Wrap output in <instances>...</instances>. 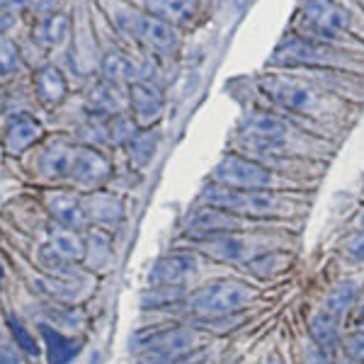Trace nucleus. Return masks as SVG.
<instances>
[{"instance_id":"1","label":"nucleus","mask_w":364,"mask_h":364,"mask_svg":"<svg viewBox=\"0 0 364 364\" xmlns=\"http://www.w3.org/2000/svg\"><path fill=\"white\" fill-rule=\"evenodd\" d=\"M202 204L224 209L238 219H287L294 216L299 204L289 197H282L274 190H233L211 182L202 190Z\"/></svg>"},{"instance_id":"2","label":"nucleus","mask_w":364,"mask_h":364,"mask_svg":"<svg viewBox=\"0 0 364 364\" xmlns=\"http://www.w3.org/2000/svg\"><path fill=\"white\" fill-rule=\"evenodd\" d=\"M255 299V289L240 279H211L185 299V306L197 318L243 314Z\"/></svg>"},{"instance_id":"3","label":"nucleus","mask_w":364,"mask_h":364,"mask_svg":"<svg viewBox=\"0 0 364 364\" xmlns=\"http://www.w3.org/2000/svg\"><path fill=\"white\" fill-rule=\"evenodd\" d=\"M211 178L216 185L233 187V190H277L282 185L279 175L265 163L233 154L216 163Z\"/></svg>"},{"instance_id":"4","label":"nucleus","mask_w":364,"mask_h":364,"mask_svg":"<svg viewBox=\"0 0 364 364\" xmlns=\"http://www.w3.org/2000/svg\"><path fill=\"white\" fill-rule=\"evenodd\" d=\"M299 22H301L309 39L336 42L338 37H343V32H348L350 13L336 0H306Z\"/></svg>"},{"instance_id":"5","label":"nucleus","mask_w":364,"mask_h":364,"mask_svg":"<svg viewBox=\"0 0 364 364\" xmlns=\"http://www.w3.org/2000/svg\"><path fill=\"white\" fill-rule=\"evenodd\" d=\"M141 348H144L139 360L141 364H178L187 352L197 348V331L190 326L163 328L151 333Z\"/></svg>"},{"instance_id":"6","label":"nucleus","mask_w":364,"mask_h":364,"mask_svg":"<svg viewBox=\"0 0 364 364\" xmlns=\"http://www.w3.org/2000/svg\"><path fill=\"white\" fill-rule=\"evenodd\" d=\"M272 63L279 66H345L348 61L340 58L338 51H333L326 42H316L309 37H291L287 42H282L274 49Z\"/></svg>"},{"instance_id":"7","label":"nucleus","mask_w":364,"mask_h":364,"mask_svg":"<svg viewBox=\"0 0 364 364\" xmlns=\"http://www.w3.org/2000/svg\"><path fill=\"white\" fill-rule=\"evenodd\" d=\"M262 90L267 92L282 109H289L296 114H316L318 112L321 97L316 90L296 78H284V75H272L262 83Z\"/></svg>"},{"instance_id":"8","label":"nucleus","mask_w":364,"mask_h":364,"mask_svg":"<svg viewBox=\"0 0 364 364\" xmlns=\"http://www.w3.org/2000/svg\"><path fill=\"white\" fill-rule=\"evenodd\" d=\"M243 228V219L228 214L224 209H216L211 204H199L185 216V233L197 240H211L226 236V233H238Z\"/></svg>"},{"instance_id":"9","label":"nucleus","mask_w":364,"mask_h":364,"mask_svg":"<svg viewBox=\"0 0 364 364\" xmlns=\"http://www.w3.org/2000/svg\"><path fill=\"white\" fill-rule=\"evenodd\" d=\"M199 269V257L197 252L190 250H178L170 255L161 257L156 262V267L149 274L151 287H182L187 279Z\"/></svg>"},{"instance_id":"10","label":"nucleus","mask_w":364,"mask_h":364,"mask_svg":"<svg viewBox=\"0 0 364 364\" xmlns=\"http://www.w3.org/2000/svg\"><path fill=\"white\" fill-rule=\"evenodd\" d=\"M252 248H255V243L248 236H240V233H226V236L202 243V250L221 262H245L248 257L255 255Z\"/></svg>"},{"instance_id":"11","label":"nucleus","mask_w":364,"mask_h":364,"mask_svg":"<svg viewBox=\"0 0 364 364\" xmlns=\"http://www.w3.org/2000/svg\"><path fill=\"white\" fill-rule=\"evenodd\" d=\"M136 39H141L156 54H173L178 49V34H175V29L168 22L151 15H141Z\"/></svg>"},{"instance_id":"12","label":"nucleus","mask_w":364,"mask_h":364,"mask_svg":"<svg viewBox=\"0 0 364 364\" xmlns=\"http://www.w3.org/2000/svg\"><path fill=\"white\" fill-rule=\"evenodd\" d=\"M129 105H132L136 122L151 124L163 112V95L151 83L136 80V83H132V87H129Z\"/></svg>"},{"instance_id":"13","label":"nucleus","mask_w":364,"mask_h":364,"mask_svg":"<svg viewBox=\"0 0 364 364\" xmlns=\"http://www.w3.org/2000/svg\"><path fill=\"white\" fill-rule=\"evenodd\" d=\"M109 175V163L100 151L95 149H78L75 151L73 170L70 178L80 185H100L102 180H107Z\"/></svg>"},{"instance_id":"14","label":"nucleus","mask_w":364,"mask_h":364,"mask_svg":"<svg viewBox=\"0 0 364 364\" xmlns=\"http://www.w3.org/2000/svg\"><path fill=\"white\" fill-rule=\"evenodd\" d=\"M85 216L90 221H95L97 226H117L124 216V204L117 195L109 192H95L87 195L85 199Z\"/></svg>"},{"instance_id":"15","label":"nucleus","mask_w":364,"mask_h":364,"mask_svg":"<svg viewBox=\"0 0 364 364\" xmlns=\"http://www.w3.org/2000/svg\"><path fill=\"white\" fill-rule=\"evenodd\" d=\"M146 10L168 25H185L197 15L199 0H146Z\"/></svg>"},{"instance_id":"16","label":"nucleus","mask_w":364,"mask_h":364,"mask_svg":"<svg viewBox=\"0 0 364 364\" xmlns=\"http://www.w3.org/2000/svg\"><path fill=\"white\" fill-rule=\"evenodd\" d=\"M127 102L129 95H122L119 85L109 83V80H102V83L90 87V92H87V107L95 114H119Z\"/></svg>"},{"instance_id":"17","label":"nucleus","mask_w":364,"mask_h":364,"mask_svg":"<svg viewBox=\"0 0 364 364\" xmlns=\"http://www.w3.org/2000/svg\"><path fill=\"white\" fill-rule=\"evenodd\" d=\"M75 151L78 149L63 144V141H56L39 158V170H42L46 178H66V175H70V170H73Z\"/></svg>"},{"instance_id":"18","label":"nucleus","mask_w":364,"mask_h":364,"mask_svg":"<svg viewBox=\"0 0 364 364\" xmlns=\"http://www.w3.org/2000/svg\"><path fill=\"white\" fill-rule=\"evenodd\" d=\"M340 323L343 321L336 318L333 314H328V311H323V309H316L309 318L311 340H314L318 348L331 352V348H336L338 343H343V340H340Z\"/></svg>"},{"instance_id":"19","label":"nucleus","mask_w":364,"mask_h":364,"mask_svg":"<svg viewBox=\"0 0 364 364\" xmlns=\"http://www.w3.org/2000/svg\"><path fill=\"white\" fill-rule=\"evenodd\" d=\"M357 296H360V279H343L328 291L321 309L343 321V316L357 304Z\"/></svg>"},{"instance_id":"20","label":"nucleus","mask_w":364,"mask_h":364,"mask_svg":"<svg viewBox=\"0 0 364 364\" xmlns=\"http://www.w3.org/2000/svg\"><path fill=\"white\" fill-rule=\"evenodd\" d=\"M289 267V255L279 250H262L245 260V272L255 279H272Z\"/></svg>"},{"instance_id":"21","label":"nucleus","mask_w":364,"mask_h":364,"mask_svg":"<svg viewBox=\"0 0 364 364\" xmlns=\"http://www.w3.org/2000/svg\"><path fill=\"white\" fill-rule=\"evenodd\" d=\"M49 209L51 214L58 219V224L66 228H83V224L87 221L83 204L78 202L73 195H66V192H56V195L49 197Z\"/></svg>"},{"instance_id":"22","label":"nucleus","mask_w":364,"mask_h":364,"mask_svg":"<svg viewBox=\"0 0 364 364\" xmlns=\"http://www.w3.org/2000/svg\"><path fill=\"white\" fill-rule=\"evenodd\" d=\"M102 73L105 80L109 83H122V80H129V83H136L139 75H144V68L139 63H134L127 54H122L119 49H109L107 54L102 56Z\"/></svg>"},{"instance_id":"23","label":"nucleus","mask_w":364,"mask_h":364,"mask_svg":"<svg viewBox=\"0 0 364 364\" xmlns=\"http://www.w3.org/2000/svg\"><path fill=\"white\" fill-rule=\"evenodd\" d=\"M34 87L44 105H58L66 97V78L56 66H44L34 75Z\"/></svg>"},{"instance_id":"24","label":"nucleus","mask_w":364,"mask_h":364,"mask_svg":"<svg viewBox=\"0 0 364 364\" xmlns=\"http://www.w3.org/2000/svg\"><path fill=\"white\" fill-rule=\"evenodd\" d=\"M70 32V17L63 13H51L44 15L39 20V25L34 27V39L44 46H58Z\"/></svg>"},{"instance_id":"25","label":"nucleus","mask_w":364,"mask_h":364,"mask_svg":"<svg viewBox=\"0 0 364 364\" xmlns=\"http://www.w3.org/2000/svg\"><path fill=\"white\" fill-rule=\"evenodd\" d=\"M39 134H42V127L34 119H29V117H22V119H17L15 124L8 129V134H5V149H8L10 154H22V151L29 149V146L39 139Z\"/></svg>"},{"instance_id":"26","label":"nucleus","mask_w":364,"mask_h":364,"mask_svg":"<svg viewBox=\"0 0 364 364\" xmlns=\"http://www.w3.org/2000/svg\"><path fill=\"white\" fill-rule=\"evenodd\" d=\"M42 336L46 340V350H49V362L51 364H68L73 357H78L80 343L61 336L58 331H51L49 326H42Z\"/></svg>"},{"instance_id":"27","label":"nucleus","mask_w":364,"mask_h":364,"mask_svg":"<svg viewBox=\"0 0 364 364\" xmlns=\"http://www.w3.org/2000/svg\"><path fill=\"white\" fill-rule=\"evenodd\" d=\"M51 245H54V252L66 260H78L83 257V240L78 238V233L73 228H66V226H56L51 231Z\"/></svg>"},{"instance_id":"28","label":"nucleus","mask_w":364,"mask_h":364,"mask_svg":"<svg viewBox=\"0 0 364 364\" xmlns=\"http://www.w3.org/2000/svg\"><path fill=\"white\" fill-rule=\"evenodd\" d=\"M158 144H161V134H158L156 129L154 132L136 134V139L129 144V161H132L134 166H146V163L156 156Z\"/></svg>"},{"instance_id":"29","label":"nucleus","mask_w":364,"mask_h":364,"mask_svg":"<svg viewBox=\"0 0 364 364\" xmlns=\"http://www.w3.org/2000/svg\"><path fill=\"white\" fill-rule=\"evenodd\" d=\"M182 296H185L182 287H151L149 291H144L141 304H144L146 309H161V306H170V304L180 301Z\"/></svg>"},{"instance_id":"30","label":"nucleus","mask_w":364,"mask_h":364,"mask_svg":"<svg viewBox=\"0 0 364 364\" xmlns=\"http://www.w3.org/2000/svg\"><path fill=\"white\" fill-rule=\"evenodd\" d=\"M17 68H20V54H17V46L10 42L8 37L0 34V78L13 75Z\"/></svg>"},{"instance_id":"31","label":"nucleus","mask_w":364,"mask_h":364,"mask_svg":"<svg viewBox=\"0 0 364 364\" xmlns=\"http://www.w3.org/2000/svg\"><path fill=\"white\" fill-rule=\"evenodd\" d=\"M109 139H112L114 144H132V141L136 139V122L124 114L114 117V122L109 124Z\"/></svg>"},{"instance_id":"32","label":"nucleus","mask_w":364,"mask_h":364,"mask_svg":"<svg viewBox=\"0 0 364 364\" xmlns=\"http://www.w3.org/2000/svg\"><path fill=\"white\" fill-rule=\"evenodd\" d=\"M90 262L95 269H102L105 265L109 262V257H112V248H109V238L105 236V233L95 231L90 238Z\"/></svg>"},{"instance_id":"33","label":"nucleus","mask_w":364,"mask_h":364,"mask_svg":"<svg viewBox=\"0 0 364 364\" xmlns=\"http://www.w3.org/2000/svg\"><path fill=\"white\" fill-rule=\"evenodd\" d=\"M343 352L350 362L355 364H364V331L350 333L348 338H343Z\"/></svg>"},{"instance_id":"34","label":"nucleus","mask_w":364,"mask_h":364,"mask_svg":"<svg viewBox=\"0 0 364 364\" xmlns=\"http://www.w3.org/2000/svg\"><path fill=\"white\" fill-rule=\"evenodd\" d=\"M10 331H13V338H15V345H20L27 355H37V345H34V338L29 336V331L22 326L17 318H10Z\"/></svg>"},{"instance_id":"35","label":"nucleus","mask_w":364,"mask_h":364,"mask_svg":"<svg viewBox=\"0 0 364 364\" xmlns=\"http://www.w3.org/2000/svg\"><path fill=\"white\" fill-rule=\"evenodd\" d=\"M345 255L355 262H364V231L357 228V233L345 240Z\"/></svg>"},{"instance_id":"36","label":"nucleus","mask_w":364,"mask_h":364,"mask_svg":"<svg viewBox=\"0 0 364 364\" xmlns=\"http://www.w3.org/2000/svg\"><path fill=\"white\" fill-rule=\"evenodd\" d=\"M61 5V0H27V8L37 15H51Z\"/></svg>"},{"instance_id":"37","label":"nucleus","mask_w":364,"mask_h":364,"mask_svg":"<svg viewBox=\"0 0 364 364\" xmlns=\"http://www.w3.org/2000/svg\"><path fill=\"white\" fill-rule=\"evenodd\" d=\"M0 364H20L15 345H10L8 340L0 338Z\"/></svg>"},{"instance_id":"38","label":"nucleus","mask_w":364,"mask_h":364,"mask_svg":"<svg viewBox=\"0 0 364 364\" xmlns=\"http://www.w3.org/2000/svg\"><path fill=\"white\" fill-rule=\"evenodd\" d=\"M306 364H333V362H331V355H328V350H323V348H318V345L314 343L309 348Z\"/></svg>"},{"instance_id":"39","label":"nucleus","mask_w":364,"mask_h":364,"mask_svg":"<svg viewBox=\"0 0 364 364\" xmlns=\"http://www.w3.org/2000/svg\"><path fill=\"white\" fill-rule=\"evenodd\" d=\"M8 3L10 0H0V32L15 25V15L8 10Z\"/></svg>"},{"instance_id":"40","label":"nucleus","mask_w":364,"mask_h":364,"mask_svg":"<svg viewBox=\"0 0 364 364\" xmlns=\"http://www.w3.org/2000/svg\"><path fill=\"white\" fill-rule=\"evenodd\" d=\"M357 228H360V231H364V209L360 211V216H357Z\"/></svg>"},{"instance_id":"41","label":"nucleus","mask_w":364,"mask_h":364,"mask_svg":"<svg viewBox=\"0 0 364 364\" xmlns=\"http://www.w3.org/2000/svg\"><path fill=\"white\" fill-rule=\"evenodd\" d=\"M357 318H360L364 323V299H362V304H360V309H357Z\"/></svg>"},{"instance_id":"42","label":"nucleus","mask_w":364,"mask_h":364,"mask_svg":"<svg viewBox=\"0 0 364 364\" xmlns=\"http://www.w3.org/2000/svg\"><path fill=\"white\" fill-rule=\"evenodd\" d=\"M262 364H282V362H279V357H267V360L262 362Z\"/></svg>"},{"instance_id":"43","label":"nucleus","mask_w":364,"mask_h":364,"mask_svg":"<svg viewBox=\"0 0 364 364\" xmlns=\"http://www.w3.org/2000/svg\"><path fill=\"white\" fill-rule=\"evenodd\" d=\"M343 364H355V362H343Z\"/></svg>"},{"instance_id":"44","label":"nucleus","mask_w":364,"mask_h":364,"mask_svg":"<svg viewBox=\"0 0 364 364\" xmlns=\"http://www.w3.org/2000/svg\"><path fill=\"white\" fill-rule=\"evenodd\" d=\"M226 364H236V362H226Z\"/></svg>"},{"instance_id":"45","label":"nucleus","mask_w":364,"mask_h":364,"mask_svg":"<svg viewBox=\"0 0 364 364\" xmlns=\"http://www.w3.org/2000/svg\"><path fill=\"white\" fill-rule=\"evenodd\" d=\"M240 3H243V0H240Z\"/></svg>"},{"instance_id":"46","label":"nucleus","mask_w":364,"mask_h":364,"mask_svg":"<svg viewBox=\"0 0 364 364\" xmlns=\"http://www.w3.org/2000/svg\"><path fill=\"white\" fill-rule=\"evenodd\" d=\"M362 3H364V0H362Z\"/></svg>"}]
</instances>
